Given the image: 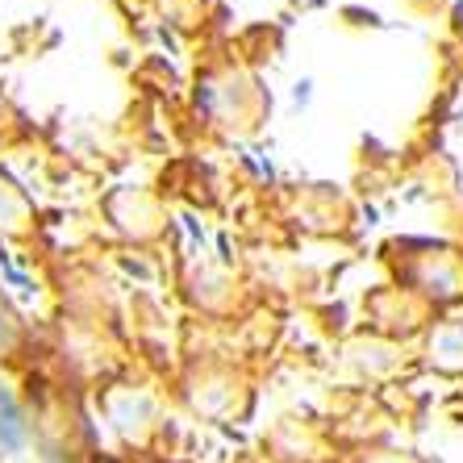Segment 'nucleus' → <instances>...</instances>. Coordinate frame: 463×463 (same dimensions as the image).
Listing matches in <instances>:
<instances>
[{
  "label": "nucleus",
  "mask_w": 463,
  "mask_h": 463,
  "mask_svg": "<svg viewBox=\"0 0 463 463\" xmlns=\"http://www.w3.org/2000/svg\"><path fill=\"white\" fill-rule=\"evenodd\" d=\"M22 439H25V418H22V410H17L9 397H0V442H5V447H17Z\"/></svg>",
  "instance_id": "f257e3e1"
},
{
  "label": "nucleus",
  "mask_w": 463,
  "mask_h": 463,
  "mask_svg": "<svg viewBox=\"0 0 463 463\" xmlns=\"http://www.w3.org/2000/svg\"><path fill=\"white\" fill-rule=\"evenodd\" d=\"M22 346V322L9 313V305L0 301V355H9Z\"/></svg>",
  "instance_id": "f03ea898"
}]
</instances>
